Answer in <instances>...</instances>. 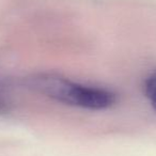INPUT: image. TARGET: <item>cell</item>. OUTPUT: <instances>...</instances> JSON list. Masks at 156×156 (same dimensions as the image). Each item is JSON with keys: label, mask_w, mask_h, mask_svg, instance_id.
<instances>
[{"label": "cell", "mask_w": 156, "mask_h": 156, "mask_svg": "<svg viewBox=\"0 0 156 156\" xmlns=\"http://www.w3.org/2000/svg\"><path fill=\"white\" fill-rule=\"evenodd\" d=\"M29 87L56 102L88 110H104L117 101L115 94L104 88L74 83L49 74L30 78Z\"/></svg>", "instance_id": "obj_1"}, {"label": "cell", "mask_w": 156, "mask_h": 156, "mask_svg": "<svg viewBox=\"0 0 156 156\" xmlns=\"http://www.w3.org/2000/svg\"><path fill=\"white\" fill-rule=\"evenodd\" d=\"M9 107V100L7 98V95L5 94L3 90L0 88V112L5 111Z\"/></svg>", "instance_id": "obj_3"}, {"label": "cell", "mask_w": 156, "mask_h": 156, "mask_svg": "<svg viewBox=\"0 0 156 156\" xmlns=\"http://www.w3.org/2000/svg\"><path fill=\"white\" fill-rule=\"evenodd\" d=\"M145 94L156 110V73L152 74L145 83Z\"/></svg>", "instance_id": "obj_2"}]
</instances>
